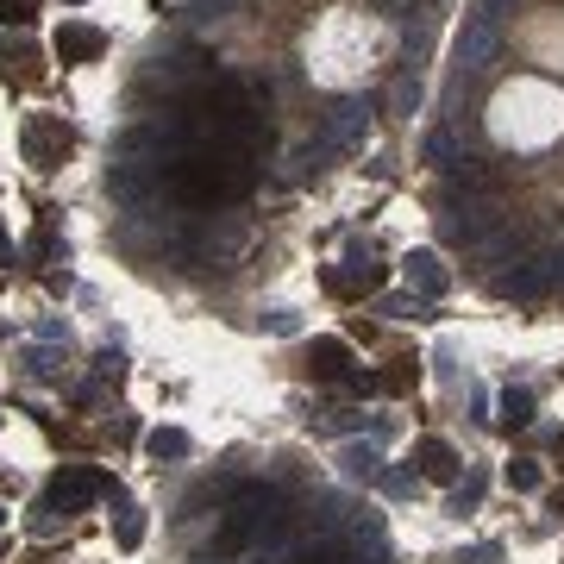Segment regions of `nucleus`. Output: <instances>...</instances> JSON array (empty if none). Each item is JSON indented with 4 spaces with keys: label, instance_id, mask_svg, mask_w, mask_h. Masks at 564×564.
<instances>
[{
    "label": "nucleus",
    "instance_id": "f257e3e1",
    "mask_svg": "<svg viewBox=\"0 0 564 564\" xmlns=\"http://www.w3.org/2000/svg\"><path fill=\"white\" fill-rule=\"evenodd\" d=\"M502 232V207L489 195H452L445 201V239L452 245H489Z\"/></svg>",
    "mask_w": 564,
    "mask_h": 564
},
{
    "label": "nucleus",
    "instance_id": "f03ea898",
    "mask_svg": "<svg viewBox=\"0 0 564 564\" xmlns=\"http://www.w3.org/2000/svg\"><path fill=\"white\" fill-rule=\"evenodd\" d=\"M383 282H389V264H376V251H370V245H351L345 270H326V289H333V295H345V301L383 295Z\"/></svg>",
    "mask_w": 564,
    "mask_h": 564
},
{
    "label": "nucleus",
    "instance_id": "7ed1b4c3",
    "mask_svg": "<svg viewBox=\"0 0 564 564\" xmlns=\"http://www.w3.org/2000/svg\"><path fill=\"white\" fill-rule=\"evenodd\" d=\"M496 51H502V7H483L464 19V38H458V57H464V69H489L496 63Z\"/></svg>",
    "mask_w": 564,
    "mask_h": 564
},
{
    "label": "nucleus",
    "instance_id": "20e7f679",
    "mask_svg": "<svg viewBox=\"0 0 564 564\" xmlns=\"http://www.w3.org/2000/svg\"><path fill=\"white\" fill-rule=\"evenodd\" d=\"M364 138H370V107L364 101H339L333 113H326V126H320V157L326 151H364Z\"/></svg>",
    "mask_w": 564,
    "mask_h": 564
},
{
    "label": "nucleus",
    "instance_id": "39448f33",
    "mask_svg": "<svg viewBox=\"0 0 564 564\" xmlns=\"http://www.w3.org/2000/svg\"><path fill=\"white\" fill-rule=\"evenodd\" d=\"M489 289H496L502 301H533V295H546V289H552L546 251H533V257H514V270H496V276H489Z\"/></svg>",
    "mask_w": 564,
    "mask_h": 564
},
{
    "label": "nucleus",
    "instance_id": "423d86ee",
    "mask_svg": "<svg viewBox=\"0 0 564 564\" xmlns=\"http://www.w3.org/2000/svg\"><path fill=\"white\" fill-rule=\"evenodd\" d=\"M107 489V477H94V470H63V477L44 489V514H76V508H88L94 496Z\"/></svg>",
    "mask_w": 564,
    "mask_h": 564
},
{
    "label": "nucleus",
    "instance_id": "0eeeda50",
    "mask_svg": "<svg viewBox=\"0 0 564 564\" xmlns=\"http://www.w3.org/2000/svg\"><path fill=\"white\" fill-rule=\"evenodd\" d=\"M69 145H76V138H69V126H51V120H38V126L26 132V157L38 163V170H57V163L69 157Z\"/></svg>",
    "mask_w": 564,
    "mask_h": 564
},
{
    "label": "nucleus",
    "instance_id": "6e6552de",
    "mask_svg": "<svg viewBox=\"0 0 564 564\" xmlns=\"http://www.w3.org/2000/svg\"><path fill=\"white\" fill-rule=\"evenodd\" d=\"M402 276H408V289H414L420 301H439V295H445V264H439L433 251H408V257H402Z\"/></svg>",
    "mask_w": 564,
    "mask_h": 564
},
{
    "label": "nucleus",
    "instance_id": "1a4fd4ad",
    "mask_svg": "<svg viewBox=\"0 0 564 564\" xmlns=\"http://www.w3.org/2000/svg\"><path fill=\"white\" fill-rule=\"evenodd\" d=\"M414 464H420V477H427V483H458V452H452V445H445V439H420L414 445Z\"/></svg>",
    "mask_w": 564,
    "mask_h": 564
},
{
    "label": "nucleus",
    "instance_id": "9d476101",
    "mask_svg": "<svg viewBox=\"0 0 564 564\" xmlns=\"http://www.w3.org/2000/svg\"><path fill=\"white\" fill-rule=\"evenodd\" d=\"M101 51H107V38L94 32V26H63V32H57V57H63V63H94Z\"/></svg>",
    "mask_w": 564,
    "mask_h": 564
},
{
    "label": "nucleus",
    "instance_id": "9b49d317",
    "mask_svg": "<svg viewBox=\"0 0 564 564\" xmlns=\"http://www.w3.org/2000/svg\"><path fill=\"white\" fill-rule=\"evenodd\" d=\"M320 383H345L351 376V345L345 339H314V364H308Z\"/></svg>",
    "mask_w": 564,
    "mask_h": 564
},
{
    "label": "nucleus",
    "instance_id": "f8f14e48",
    "mask_svg": "<svg viewBox=\"0 0 564 564\" xmlns=\"http://www.w3.org/2000/svg\"><path fill=\"white\" fill-rule=\"evenodd\" d=\"M502 433H514V427H527V420H533V395L527 389H502Z\"/></svg>",
    "mask_w": 564,
    "mask_h": 564
},
{
    "label": "nucleus",
    "instance_id": "ddd939ff",
    "mask_svg": "<svg viewBox=\"0 0 564 564\" xmlns=\"http://www.w3.org/2000/svg\"><path fill=\"white\" fill-rule=\"evenodd\" d=\"M427 163H439V170H458V163H464L458 132H433V138H427Z\"/></svg>",
    "mask_w": 564,
    "mask_h": 564
},
{
    "label": "nucleus",
    "instance_id": "4468645a",
    "mask_svg": "<svg viewBox=\"0 0 564 564\" xmlns=\"http://www.w3.org/2000/svg\"><path fill=\"white\" fill-rule=\"evenodd\" d=\"M145 452H151V458H188V433H176V427H157V433L145 439Z\"/></svg>",
    "mask_w": 564,
    "mask_h": 564
},
{
    "label": "nucleus",
    "instance_id": "2eb2a0df",
    "mask_svg": "<svg viewBox=\"0 0 564 564\" xmlns=\"http://www.w3.org/2000/svg\"><path fill=\"white\" fill-rule=\"evenodd\" d=\"M420 94H427V88H420V76H402V82L389 88V107H395V113H414V107H420Z\"/></svg>",
    "mask_w": 564,
    "mask_h": 564
},
{
    "label": "nucleus",
    "instance_id": "dca6fc26",
    "mask_svg": "<svg viewBox=\"0 0 564 564\" xmlns=\"http://www.w3.org/2000/svg\"><path fill=\"white\" fill-rule=\"evenodd\" d=\"M345 470H351V477H383V458H376L370 445H351V452H345Z\"/></svg>",
    "mask_w": 564,
    "mask_h": 564
},
{
    "label": "nucleus",
    "instance_id": "f3484780",
    "mask_svg": "<svg viewBox=\"0 0 564 564\" xmlns=\"http://www.w3.org/2000/svg\"><path fill=\"white\" fill-rule=\"evenodd\" d=\"M376 308H383L389 320H414V314H420V295H414V289H408V295H383Z\"/></svg>",
    "mask_w": 564,
    "mask_h": 564
},
{
    "label": "nucleus",
    "instance_id": "a211bd4d",
    "mask_svg": "<svg viewBox=\"0 0 564 564\" xmlns=\"http://www.w3.org/2000/svg\"><path fill=\"white\" fill-rule=\"evenodd\" d=\"M264 333H276V339H295V333H301V314H289V308L264 314Z\"/></svg>",
    "mask_w": 564,
    "mask_h": 564
},
{
    "label": "nucleus",
    "instance_id": "6ab92c4d",
    "mask_svg": "<svg viewBox=\"0 0 564 564\" xmlns=\"http://www.w3.org/2000/svg\"><path fill=\"white\" fill-rule=\"evenodd\" d=\"M508 483L521 489V496H527V489H539V464H533V458H514V464H508Z\"/></svg>",
    "mask_w": 564,
    "mask_h": 564
},
{
    "label": "nucleus",
    "instance_id": "aec40b11",
    "mask_svg": "<svg viewBox=\"0 0 564 564\" xmlns=\"http://www.w3.org/2000/svg\"><path fill=\"white\" fill-rule=\"evenodd\" d=\"M0 26H32V0H0Z\"/></svg>",
    "mask_w": 564,
    "mask_h": 564
},
{
    "label": "nucleus",
    "instance_id": "412c9836",
    "mask_svg": "<svg viewBox=\"0 0 564 564\" xmlns=\"http://www.w3.org/2000/svg\"><path fill=\"white\" fill-rule=\"evenodd\" d=\"M483 502V477H470L464 489H452V514H464V508H477Z\"/></svg>",
    "mask_w": 564,
    "mask_h": 564
},
{
    "label": "nucleus",
    "instance_id": "4be33fe9",
    "mask_svg": "<svg viewBox=\"0 0 564 564\" xmlns=\"http://www.w3.org/2000/svg\"><path fill=\"white\" fill-rule=\"evenodd\" d=\"M145 539V521H138V508H120V546H138Z\"/></svg>",
    "mask_w": 564,
    "mask_h": 564
},
{
    "label": "nucleus",
    "instance_id": "5701e85b",
    "mask_svg": "<svg viewBox=\"0 0 564 564\" xmlns=\"http://www.w3.org/2000/svg\"><path fill=\"white\" fill-rule=\"evenodd\" d=\"M120 351H101V358H94V376H101V383H120Z\"/></svg>",
    "mask_w": 564,
    "mask_h": 564
},
{
    "label": "nucleus",
    "instance_id": "b1692460",
    "mask_svg": "<svg viewBox=\"0 0 564 564\" xmlns=\"http://www.w3.org/2000/svg\"><path fill=\"white\" fill-rule=\"evenodd\" d=\"M383 489H395V496H408L414 477H402V470H383Z\"/></svg>",
    "mask_w": 564,
    "mask_h": 564
},
{
    "label": "nucleus",
    "instance_id": "393cba45",
    "mask_svg": "<svg viewBox=\"0 0 564 564\" xmlns=\"http://www.w3.org/2000/svg\"><path fill=\"white\" fill-rule=\"evenodd\" d=\"M0 527H7V508H0Z\"/></svg>",
    "mask_w": 564,
    "mask_h": 564
},
{
    "label": "nucleus",
    "instance_id": "a878e982",
    "mask_svg": "<svg viewBox=\"0 0 564 564\" xmlns=\"http://www.w3.org/2000/svg\"><path fill=\"white\" fill-rule=\"evenodd\" d=\"M489 7H508V0H489Z\"/></svg>",
    "mask_w": 564,
    "mask_h": 564
},
{
    "label": "nucleus",
    "instance_id": "bb28decb",
    "mask_svg": "<svg viewBox=\"0 0 564 564\" xmlns=\"http://www.w3.org/2000/svg\"><path fill=\"white\" fill-rule=\"evenodd\" d=\"M0 239H7V232H0Z\"/></svg>",
    "mask_w": 564,
    "mask_h": 564
},
{
    "label": "nucleus",
    "instance_id": "cd10ccee",
    "mask_svg": "<svg viewBox=\"0 0 564 564\" xmlns=\"http://www.w3.org/2000/svg\"><path fill=\"white\" fill-rule=\"evenodd\" d=\"M76 7H82V0H76Z\"/></svg>",
    "mask_w": 564,
    "mask_h": 564
}]
</instances>
